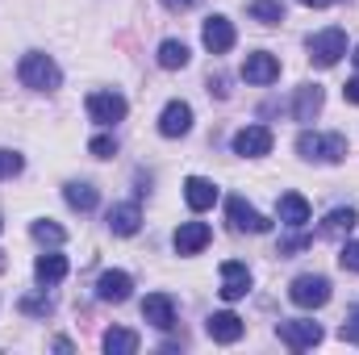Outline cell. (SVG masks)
Returning a JSON list of instances; mask_svg holds the SVG:
<instances>
[{"mask_svg":"<svg viewBox=\"0 0 359 355\" xmlns=\"http://www.w3.org/2000/svg\"><path fill=\"white\" fill-rule=\"evenodd\" d=\"M201 42H205L209 55H226V51L234 46V25H230L226 17H209L205 29H201Z\"/></svg>","mask_w":359,"mask_h":355,"instance_id":"7c38bea8","label":"cell"},{"mask_svg":"<svg viewBox=\"0 0 359 355\" xmlns=\"http://www.w3.org/2000/svg\"><path fill=\"white\" fill-rule=\"evenodd\" d=\"M339 264L347 267V272H359V243H343V251H339Z\"/></svg>","mask_w":359,"mask_h":355,"instance_id":"4dcf8cb0","label":"cell"},{"mask_svg":"<svg viewBox=\"0 0 359 355\" xmlns=\"http://www.w3.org/2000/svg\"><path fill=\"white\" fill-rule=\"evenodd\" d=\"M322 100H326V92L318 88V84H305V88H297L292 117H297V121H313V117L322 113Z\"/></svg>","mask_w":359,"mask_h":355,"instance_id":"d6986e66","label":"cell"},{"mask_svg":"<svg viewBox=\"0 0 359 355\" xmlns=\"http://www.w3.org/2000/svg\"><path fill=\"white\" fill-rule=\"evenodd\" d=\"M343 96H347L351 105H359V76H355V80H347V84H343Z\"/></svg>","mask_w":359,"mask_h":355,"instance_id":"d6a6232c","label":"cell"},{"mask_svg":"<svg viewBox=\"0 0 359 355\" xmlns=\"http://www.w3.org/2000/svg\"><path fill=\"white\" fill-rule=\"evenodd\" d=\"M55 309L50 297H21V314H34V318H46Z\"/></svg>","mask_w":359,"mask_h":355,"instance_id":"83f0119b","label":"cell"},{"mask_svg":"<svg viewBox=\"0 0 359 355\" xmlns=\"http://www.w3.org/2000/svg\"><path fill=\"white\" fill-rule=\"evenodd\" d=\"M63 201H67L72 209H80V213H92V209H96V201H100V192L92 188L88 180H72V184L63 188Z\"/></svg>","mask_w":359,"mask_h":355,"instance_id":"44dd1931","label":"cell"},{"mask_svg":"<svg viewBox=\"0 0 359 355\" xmlns=\"http://www.w3.org/2000/svg\"><path fill=\"white\" fill-rule=\"evenodd\" d=\"M209 92H217V96H226V76H209Z\"/></svg>","mask_w":359,"mask_h":355,"instance_id":"836d02e7","label":"cell"},{"mask_svg":"<svg viewBox=\"0 0 359 355\" xmlns=\"http://www.w3.org/2000/svg\"><path fill=\"white\" fill-rule=\"evenodd\" d=\"M226 301H243L247 293H251V272L247 264H238V260H226L222 264V288H217Z\"/></svg>","mask_w":359,"mask_h":355,"instance_id":"30bf717a","label":"cell"},{"mask_svg":"<svg viewBox=\"0 0 359 355\" xmlns=\"http://www.w3.org/2000/svg\"><path fill=\"white\" fill-rule=\"evenodd\" d=\"M17 76H21V84L34 92H55L63 84V72H59V63L50 59V55H42V51H29V55H21V63H17Z\"/></svg>","mask_w":359,"mask_h":355,"instance_id":"6da1fadb","label":"cell"},{"mask_svg":"<svg viewBox=\"0 0 359 355\" xmlns=\"http://www.w3.org/2000/svg\"><path fill=\"white\" fill-rule=\"evenodd\" d=\"M276 217H280L284 226H292V230H301V226L309 222V201H305L301 192H284V196L276 201Z\"/></svg>","mask_w":359,"mask_h":355,"instance_id":"e0dca14e","label":"cell"},{"mask_svg":"<svg viewBox=\"0 0 359 355\" xmlns=\"http://www.w3.org/2000/svg\"><path fill=\"white\" fill-rule=\"evenodd\" d=\"M17 172H21V155L0 147V180H4V176H17Z\"/></svg>","mask_w":359,"mask_h":355,"instance_id":"f546056e","label":"cell"},{"mask_svg":"<svg viewBox=\"0 0 359 355\" xmlns=\"http://www.w3.org/2000/svg\"><path fill=\"white\" fill-rule=\"evenodd\" d=\"M34 276H38V284H59L63 276H67V260L63 255H38V264H34Z\"/></svg>","mask_w":359,"mask_h":355,"instance_id":"603a6c76","label":"cell"},{"mask_svg":"<svg viewBox=\"0 0 359 355\" xmlns=\"http://www.w3.org/2000/svg\"><path fill=\"white\" fill-rule=\"evenodd\" d=\"M100 347H104L109 355H134V351H138V335H134V330H121V326H113V330L100 339Z\"/></svg>","mask_w":359,"mask_h":355,"instance_id":"cb8c5ba5","label":"cell"},{"mask_svg":"<svg viewBox=\"0 0 359 355\" xmlns=\"http://www.w3.org/2000/svg\"><path fill=\"white\" fill-rule=\"evenodd\" d=\"M355 222H359L355 209H330L326 222H322V234H326V239H343V234L355 230Z\"/></svg>","mask_w":359,"mask_h":355,"instance_id":"7402d4cb","label":"cell"},{"mask_svg":"<svg viewBox=\"0 0 359 355\" xmlns=\"http://www.w3.org/2000/svg\"><path fill=\"white\" fill-rule=\"evenodd\" d=\"M297 155L309 159V163H343L347 159V138L343 134H313V130H305L297 138Z\"/></svg>","mask_w":359,"mask_h":355,"instance_id":"7a4b0ae2","label":"cell"},{"mask_svg":"<svg viewBox=\"0 0 359 355\" xmlns=\"http://www.w3.org/2000/svg\"><path fill=\"white\" fill-rule=\"evenodd\" d=\"M192 130V109L184 105V100H172L163 113H159V134L163 138H184Z\"/></svg>","mask_w":359,"mask_h":355,"instance_id":"5bb4252c","label":"cell"},{"mask_svg":"<svg viewBox=\"0 0 359 355\" xmlns=\"http://www.w3.org/2000/svg\"><path fill=\"white\" fill-rule=\"evenodd\" d=\"M88 151L96 155V159H113L117 155V138H109V134H100V138H92Z\"/></svg>","mask_w":359,"mask_h":355,"instance_id":"f1b7e54d","label":"cell"},{"mask_svg":"<svg viewBox=\"0 0 359 355\" xmlns=\"http://www.w3.org/2000/svg\"><path fill=\"white\" fill-rule=\"evenodd\" d=\"M205 330H209V339H213V343H238L247 326H243V318H238V314H230V309H226V314H213V318L205 322Z\"/></svg>","mask_w":359,"mask_h":355,"instance_id":"ac0fdd59","label":"cell"},{"mask_svg":"<svg viewBox=\"0 0 359 355\" xmlns=\"http://www.w3.org/2000/svg\"><path fill=\"white\" fill-rule=\"evenodd\" d=\"M301 4H305V8H326L330 0H301Z\"/></svg>","mask_w":359,"mask_h":355,"instance_id":"d590c367","label":"cell"},{"mask_svg":"<svg viewBox=\"0 0 359 355\" xmlns=\"http://www.w3.org/2000/svg\"><path fill=\"white\" fill-rule=\"evenodd\" d=\"M88 117L96 126H117L126 117V96L121 92H92L88 96Z\"/></svg>","mask_w":359,"mask_h":355,"instance_id":"52a82bcc","label":"cell"},{"mask_svg":"<svg viewBox=\"0 0 359 355\" xmlns=\"http://www.w3.org/2000/svg\"><path fill=\"white\" fill-rule=\"evenodd\" d=\"M288 297H292V305H301V309H322V305L330 301V280H326V276H297L292 288H288Z\"/></svg>","mask_w":359,"mask_h":355,"instance_id":"277c9868","label":"cell"},{"mask_svg":"<svg viewBox=\"0 0 359 355\" xmlns=\"http://www.w3.org/2000/svg\"><path fill=\"white\" fill-rule=\"evenodd\" d=\"M142 318H147L155 330H172V326H176V301H172L168 293H151V297L142 301Z\"/></svg>","mask_w":359,"mask_h":355,"instance_id":"8fae6325","label":"cell"},{"mask_svg":"<svg viewBox=\"0 0 359 355\" xmlns=\"http://www.w3.org/2000/svg\"><path fill=\"white\" fill-rule=\"evenodd\" d=\"M271 130L268 126H247V130H238L234 134V155H243V159H264L271 151Z\"/></svg>","mask_w":359,"mask_h":355,"instance_id":"ba28073f","label":"cell"},{"mask_svg":"<svg viewBox=\"0 0 359 355\" xmlns=\"http://www.w3.org/2000/svg\"><path fill=\"white\" fill-rule=\"evenodd\" d=\"M142 226V209L138 205H113L109 209V230L113 234H138Z\"/></svg>","mask_w":359,"mask_h":355,"instance_id":"ffe728a7","label":"cell"},{"mask_svg":"<svg viewBox=\"0 0 359 355\" xmlns=\"http://www.w3.org/2000/svg\"><path fill=\"white\" fill-rule=\"evenodd\" d=\"M226 217H230L234 230H247V234H268L271 230V222L255 209V205H247V196H230V201H226Z\"/></svg>","mask_w":359,"mask_h":355,"instance_id":"8992f818","label":"cell"},{"mask_svg":"<svg viewBox=\"0 0 359 355\" xmlns=\"http://www.w3.org/2000/svg\"><path fill=\"white\" fill-rule=\"evenodd\" d=\"M243 80L247 84H276L280 80V59L268 55V51H255L243 59Z\"/></svg>","mask_w":359,"mask_h":355,"instance_id":"9c48e42d","label":"cell"},{"mask_svg":"<svg viewBox=\"0 0 359 355\" xmlns=\"http://www.w3.org/2000/svg\"><path fill=\"white\" fill-rule=\"evenodd\" d=\"M188 46L184 42H176V38H168L163 46H159V67H168V72H180V67H188Z\"/></svg>","mask_w":359,"mask_h":355,"instance_id":"d4e9b609","label":"cell"},{"mask_svg":"<svg viewBox=\"0 0 359 355\" xmlns=\"http://www.w3.org/2000/svg\"><path fill=\"white\" fill-rule=\"evenodd\" d=\"M209 239H213V230H209L205 222H184L172 243H176L180 255H196V251H205V247H209Z\"/></svg>","mask_w":359,"mask_h":355,"instance_id":"2e32d148","label":"cell"},{"mask_svg":"<svg viewBox=\"0 0 359 355\" xmlns=\"http://www.w3.org/2000/svg\"><path fill=\"white\" fill-rule=\"evenodd\" d=\"M29 234H34L38 243H63V239H67V230H63V226H55V222H34V226H29Z\"/></svg>","mask_w":359,"mask_h":355,"instance_id":"4316f807","label":"cell"},{"mask_svg":"<svg viewBox=\"0 0 359 355\" xmlns=\"http://www.w3.org/2000/svg\"><path fill=\"white\" fill-rule=\"evenodd\" d=\"M196 0H163V8H172V13H184V8H192Z\"/></svg>","mask_w":359,"mask_h":355,"instance_id":"e575fe53","label":"cell"},{"mask_svg":"<svg viewBox=\"0 0 359 355\" xmlns=\"http://www.w3.org/2000/svg\"><path fill=\"white\" fill-rule=\"evenodd\" d=\"M343 55H347V34H343L339 25H330V29H322V34L309 38V59H313L318 67H334Z\"/></svg>","mask_w":359,"mask_h":355,"instance_id":"3957f363","label":"cell"},{"mask_svg":"<svg viewBox=\"0 0 359 355\" xmlns=\"http://www.w3.org/2000/svg\"><path fill=\"white\" fill-rule=\"evenodd\" d=\"M343 339L347 343H359V305L347 314V322H343Z\"/></svg>","mask_w":359,"mask_h":355,"instance_id":"1f68e13d","label":"cell"},{"mask_svg":"<svg viewBox=\"0 0 359 355\" xmlns=\"http://www.w3.org/2000/svg\"><path fill=\"white\" fill-rule=\"evenodd\" d=\"M184 201H188V209H196V213H205V209H213L217 205V184L205 176H188L184 180Z\"/></svg>","mask_w":359,"mask_h":355,"instance_id":"9a60e30c","label":"cell"},{"mask_svg":"<svg viewBox=\"0 0 359 355\" xmlns=\"http://www.w3.org/2000/svg\"><path fill=\"white\" fill-rule=\"evenodd\" d=\"M351 59H355V67H359V46H355V55H351Z\"/></svg>","mask_w":359,"mask_h":355,"instance_id":"8d00e7d4","label":"cell"},{"mask_svg":"<svg viewBox=\"0 0 359 355\" xmlns=\"http://www.w3.org/2000/svg\"><path fill=\"white\" fill-rule=\"evenodd\" d=\"M251 17L264 21V25H280V21H284V4H280V0H255V4H251Z\"/></svg>","mask_w":359,"mask_h":355,"instance_id":"484cf974","label":"cell"},{"mask_svg":"<svg viewBox=\"0 0 359 355\" xmlns=\"http://www.w3.org/2000/svg\"><path fill=\"white\" fill-rule=\"evenodd\" d=\"M280 343L284 347H292V351H309V347H318L322 343V326L318 322H309V318H292V322H280Z\"/></svg>","mask_w":359,"mask_h":355,"instance_id":"5b68a950","label":"cell"},{"mask_svg":"<svg viewBox=\"0 0 359 355\" xmlns=\"http://www.w3.org/2000/svg\"><path fill=\"white\" fill-rule=\"evenodd\" d=\"M130 288H134L130 272H100V280H96V297H100V301H109V305L130 301Z\"/></svg>","mask_w":359,"mask_h":355,"instance_id":"4fadbf2b","label":"cell"}]
</instances>
